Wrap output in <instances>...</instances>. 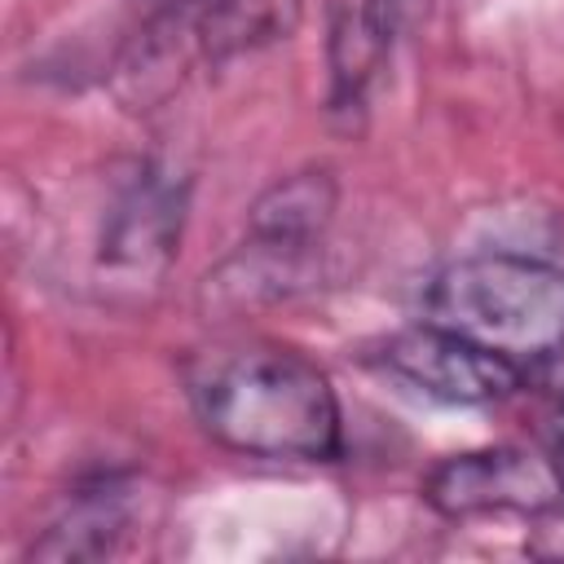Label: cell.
<instances>
[{
    "label": "cell",
    "instance_id": "6da1fadb",
    "mask_svg": "<svg viewBox=\"0 0 564 564\" xmlns=\"http://www.w3.org/2000/svg\"><path fill=\"white\" fill-rule=\"evenodd\" d=\"M185 401L198 427L269 463H335L344 454V414L326 370L278 339H220L181 361Z\"/></svg>",
    "mask_w": 564,
    "mask_h": 564
},
{
    "label": "cell",
    "instance_id": "7a4b0ae2",
    "mask_svg": "<svg viewBox=\"0 0 564 564\" xmlns=\"http://www.w3.org/2000/svg\"><path fill=\"white\" fill-rule=\"evenodd\" d=\"M427 317L507 357L529 379L564 361V269L538 256L485 251L445 264L427 286Z\"/></svg>",
    "mask_w": 564,
    "mask_h": 564
},
{
    "label": "cell",
    "instance_id": "3957f363",
    "mask_svg": "<svg viewBox=\"0 0 564 564\" xmlns=\"http://www.w3.org/2000/svg\"><path fill=\"white\" fill-rule=\"evenodd\" d=\"M181 229H185V181L172 167L141 159L115 185L101 212L97 269L123 286H159L181 251Z\"/></svg>",
    "mask_w": 564,
    "mask_h": 564
},
{
    "label": "cell",
    "instance_id": "277c9868",
    "mask_svg": "<svg viewBox=\"0 0 564 564\" xmlns=\"http://www.w3.org/2000/svg\"><path fill=\"white\" fill-rule=\"evenodd\" d=\"M375 361L392 379H401L414 392L445 401V405H494V401L516 397L529 383V375L520 366L463 339L449 326H436L432 317L388 335L379 344Z\"/></svg>",
    "mask_w": 564,
    "mask_h": 564
},
{
    "label": "cell",
    "instance_id": "5b68a950",
    "mask_svg": "<svg viewBox=\"0 0 564 564\" xmlns=\"http://www.w3.org/2000/svg\"><path fill=\"white\" fill-rule=\"evenodd\" d=\"M423 502L445 520H476L494 511L542 516L564 502L555 458L520 445H489L441 458L423 476Z\"/></svg>",
    "mask_w": 564,
    "mask_h": 564
},
{
    "label": "cell",
    "instance_id": "8992f818",
    "mask_svg": "<svg viewBox=\"0 0 564 564\" xmlns=\"http://www.w3.org/2000/svg\"><path fill=\"white\" fill-rule=\"evenodd\" d=\"M405 22V0H348L330 26V110H366V93L392 53Z\"/></svg>",
    "mask_w": 564,
    "mask_h": 564
},
{
    "label": "cell",
    "instance_id": "52a82bcc",
    "mask_svg": "<svg viewBox=\"0 0 564 564\" xmlns=\"http://www.w3.org/2000/svg\"><path fill=\"white\" fill-rule=\"evenodd\" d=\"M335 181L322 167L308 172H291L282 181H273L247 216V242L269 247L278 256L291 260H308L322 242V234L330 229L335 216Z\"/></svg>",
    "mask_w": 564,
    "mask_h": 564
},
{
    "label": "cell",
    "instance_id": "ba28073f",
    "mask_svg": "<svg viewBox=\"0 0 564 564\" xmlns=\"http://www.w3.org/2000/svg\"><path fill=\"white\" fill-rule=\"evenodd\" d=\"M132 520V494L123 480L101 476L70 494L57 520L31 542V560H101L119 546Z\"/></svg>",
    "mask_w": 564,
    "mask_h": 564
},
{
    "label": "cell",
    "instance_id": "9c48e42d",
    "mask_svg": "<svg viewBox=\"0 0 564 564\" xmlns=\"http://www.w3.org/2000/svg\"><path fill=\"white\" fill-rule=\"evenodd\" d=\"M300 0H189L181 26L212 62L269 44L295 26Z\"/></svg>",
    "mask_w": 564,
    "mask_h": 564
},
{
    "label": "cell",
    "instance_id": "30bf717a",
    "mask_svg": "<svg viewBox=\"0 0 564 564\" xmlns=\"http://www.w3.org/2000/svg\"><path fill=\"white\" fill-rule=\"evenodd\" d=\"M555 449H564V405H560V414H555Z\"/></svg>",
    "mask_w": 564,
    "mask_h": 564
},
{
    "label": "cell",
    "instance_id": "8fae6325",
    "mask_svg": "<svg viewBox=\"0 0 564 564\" xmlns=\"http://www.w3.org/2000/svg\"><path fill=\"white\" fill-rule=\"evenodd\" d=\"M555 467H560V489H564V449H555Z\"/></svg>",
    "mask_w": 564,
    "mask_h": 564
}]
</instances>
